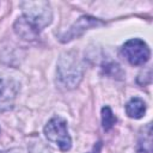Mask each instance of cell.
<instances>
[{"label":"cell","mask_w":153,"mask_h":153,"mask_svg":"<svg viewBox=\"0 0 153 153\" xmlns=\"http://www.w3.org/2000/svg\"><path fill=\"white\" fill-rule=\"evenodd\" d=\"M82 78V67L76 59V55L73 53H67L65 54L57 66V79L59 82L67 87V88H73L75 87Z\"/></svg>","instance_id":"6da1fadb"},{"label":"cell","mask_w":153,"mask_h":153,"mask_svg":"<svg viewBox=\"0 0 153 153\" xmlns=\"http://www.w3.org/2000/svg\"><path fill=\"white\" fill-rule=\"evenodd\" d=\"M20 7L24 12V18L39 32L43 27L50 24L53 12L48 1H23Z\"/></svg>","instance_id":"7a4b0ae2"},{"label":"cell","mask_w":153,"mask_h":153,"mask_svg":"<svg viewBox=\"0 0 153 153\" xmlns=\"http://www.w3.org/2000/svg\"><path fill=\"white\" fill-rule=\"evenodd\" d=\"M45 137L56 145L61 151H68L72 146V140L68 134L67 123L61 117H53L44 127Z\"/></svg>","instance_id":"3957f363"},{"label":"cell","mask_w":153,"mask_h":153,"mask_svg":"<svg viewBox=\"0 0 153 153\" xmlns=\"http://www.w3.org/2000/svg\"><path fill=\"white\" fill-rule=\"evenodd\" d=\"M122 55L126 60L133 66H142L145 65L151 56V51L148 45L139 38H133L126 42L121 50Z\"/></svg>","instance_id":"277c9868"},{"label":"cell","mask_w":153,"mask_h":153,"mask_svg":"<svg viewBox=\"0 0 153 153\" xmlns=\"http://www.w3.org/2000/svg\"><path fill=\"white\" fill-rule=\"evenodd\" d=\"M18 90L19 86L14 80L0 76V112L12 109Z\"/></svg>","instance_id":"5b68a950"},{"label":"cell","mask_w":153,"mask_h":153,"mask_svg":"<svg viewBox=\"0 0 153 153\" xmlns=\"http://www.w3.org/2000/svg\"><path fill=\"white\" fill-rule=\"evenodd\" d=\"M102 24L103 23L99 19H96L90 16H82L69 27V30L67 32H65L61 36V42H69L76 37H79L80 35H82L86 30H88L93 26L102 25Z\"/></svg>","instance_id":"8992f818"},{"label":"cell","mask_w":153,"mask_h":153,"mask_svg":"<svg viewBox=\"0 0 153 153\" xmlns=\"http://www.w3.org/2000/svg\"><path fill=\"white\" fill-rule=\"evenodd\" d=\"M14 31L17 32L18 36H20L22 38L26 39V41H32L37 37V35L39 33L24 17H20L17 19V22L14 23Z\"/></svg>","instance_id":"52a82bcc"},{"label":"cell","mask_w":153,"mask_h":153,"mask_svg":"<svg viewBox=\"0 0 153 153\" xmlns=\"http://www.w3.org/2000/svg\"><path fill=\"white\" fill-rule=\"evenodd\" d=\"M146 104L140 98H131L126 105V112L131 118H141L145 115Z\"/></svg>","instance_id":"ba28073f"},{"label":"cell","mask_w":153,"mask_h":153,"mask_svg":"<svg viewBox=\"0 0 153 153\" xmlns=\"http://www.w3.org/2000/svg\"><path fill=\"white\" fill-rule=\"evenodd\" d=\"M116 123V117L114 115V112L111 111V109L109 106H104L102 109V124L103 128L105 130H110L114 124Z\"/></svg>","instance_id":"9c48e42d"},{"label":"cell","mask_w":153,"mask_h":153,"mask_svg":"<svg viewBox=\"0 0 153 153\" xmlns=\"http://www.w3.org/2000/svg\"><path fill=\"white\" fill-rule=\"evenodd\" d=\"M100 148H102V142H97V145H94L92 152H88V153H100Z\"/></svg>","instance_id":"30bf717a"},{"label":"cell","mask_w":153,"mask_h":153,"mask_svg":"<svg viewBox=\"0 0 153 153\" xmlns=\"http://www.w3.org/2000/svg\"><path fill=\"white\" fill-rule=\"evenodd\" d=\"M0 153H25V152H23L22 149H18V148H16V149H11V151H6V152H0Z\"/></svg>","instance_id":"8fae6325"}]
</instances>
